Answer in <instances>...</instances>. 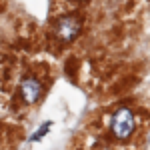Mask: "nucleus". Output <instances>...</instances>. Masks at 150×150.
Returning a JSON list of instances; mask_svg holds the SVG:
<instances>
[{
	"instance_id": "obj_4",
	"label": "nucleus",
	"mask_w": 150,
	"mask_h": 150,
	"mask_svg": "<svg viewBox=\"0 0 150 150\" xmlns=\"http://www.w3.org/2000/svg\"><path fill=\"white\" fill-rule=\"evenodd\" d=\"M48 126H50V122H48V124H44V126L40 128V130H38V132H36L34 136H32V140H38V138H40V136H42V134H46V130H48Z\"/></svg>"
},
{
	"instance_id": "obj_2",
	"label": "nucleus",
	"mask_w": 150,
	"mask_h": 150,
	"mask_svg": "<svg viewBox=\"0 0 150 150\" xmlns=\"http://www.w3.org/2000/svg\"><path fill=\"white\" fill-rule=\"evenodd\" d=\"M80 32V20L76 16H62L56 24V36L60 40L68 42Z\"/></svg>"
},
{
	"instance_id": "obj_1",
	"label": "nucleus",
	"mask_w": 150,
	"mask_h": 150,
	"mask_svg": "<svg viewBox=\"0 0 150 150\" xmlns=\"http://www.w3.org/2000/svg\"><path fill=\"white\" fill-rule=\"evenodd\" d=\"M110 128H112V134L120 140L130 138V134L134 132V116L128 108H120L116 110L114 116H112V122H110Z\"/></svg>"
},
{
	"instance_id": "obj_3",
	"label": "nucleus",
	"mask_w": 150,
	"mask_h": 150,
	"mask_svg": "<svg viewBox=\"0 0 150 150\" xmlns=\"http://www.w3.org/2000/svg\"><path fill=\"white\" fill-rule=\"evenodd\" d=\"M42 94V84L38 82V78L34 76H28L20 82V96L26 104H34Z\"/></svg>"
}]
</instances>
